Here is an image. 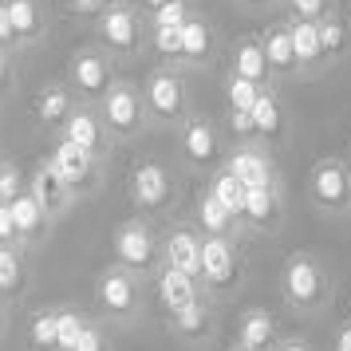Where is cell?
Wrapping results in <instances>:
<instances>
[{
	"mask_svg": "<svg viewBox=\"0 0 351 351\" xmlns=\"http://www.w3.org/2000/svg\"><path fill=\"white\" fill-rule=\"evenodd\" d=\"M186 0H170V4H162L158 12H154V24L158 28H182L186 24Z\"/></svg>",
	"mask_w": 351,
	"mask_h": 351,
	"instance_id": "36",
	"label": "cell"
},
{
	"mask_svg": "<svg viewBox=\"0 0 351 351\" xmlns=\"http://www.w3.org/2000/svg\"><path fill=\"white\" fill-rule=\"evenodd\" d=\"M288 4H292L296 20H312V24H316V20L324 16V4H328V0H288Z\"/></svg>",
	"mask_w": 351,
	"mask_h": 351,
	"instance_id": "39",
	"label": "cell"
},
{
	"mask_svg": "<svg viewBox=\"0 0 351 351\" xmlns=\"http://www.w3.org/2000/svg\"><path fill=\"white\" fill-rule=\"evenodd\" d=\"M4 83H8V60H4V51H0V91H4Z\"/></svg>",
	"mask_w": 351,
	"mask_h": 351,
	"instance_id": "46",
	"label": "cell"
},
{
	"mask_svg": "<svg viewBox=\"0 0 351 351\" xmlns=\"http://www.w3.org/2000/svg\"><path fill=\"white\" fill-rule=\"evenodd\" d=\"M8 12H12V28L16 36H36L40 32V8H36V0H8Z\"/></svg>",
	"mask_w": 351,
	"mask_h": 351,
	"instance_id": "33",
	"label": "cell"
},
{
	"mask_svg": "<svg viewBox=\"0 0 351 351\" xmlns=\"http://www.w3.org/2000/svg\"><path fill=\"white\" fill-rule=\"evenodd\" d=\"M32 197L40 202V209H44L48 217H60V213L71 206V186L56 174L51 162H44V166L36 170V178H32Z\"/></svg>",
	"mask_w": 351,
	"mask_h": 351,
	"instance_id": "9",
	"label": "cell"
},
{
	"mask_svg": "<svg viewBox=\"0 0 351 351\" xmlns=\"http://www.w3.org/2000/svg\"><path fill=\"white\" fill-rule=\"evenodd\" d=\"M80 12H95V8H103V0H71Z\"/></svg>",
	"mask_w": 351,
	"mask_h": 351,
	"instance_id": "45",
	"label": "cell"
},
{
	"mask_svg": "<svg viewBox=\"0 0 351 351\" xmlns=\"http://www.w3.org/2000/svg\"><path fill=\"white\" fill-rule=\"evenodd\" d=\"M71 80H75V87L83 95H107L111 91V67L95 51H80L71 60Z\"/></svg>",
	"mask_w": 351,
	"mask_h": 351,
	"instance_id": "13",
	"label": "cell"
},
{
	"mask_svg": "<svg viewBox=\"0 0 351 351\" xmlns=\"http://www.w3.org/2000/svg\"><path fill=\"white\" fill-rule=\"evenodd\" d=\"M229 127H233V134H256L253 114H245V111H229Z\"/></svg>",
	"mask_w": 351,
	"mask_h": 351,
	"instance_id": "42",
	"label": "cell"
},
{
	"mask_svg": "<svg viewBox=\"0 0 351 351\" xmlns=\"http://www.w3.org/2000/svg\"><path fill=\"white\" fill-rule=\"evenodd\" d=\"M51 166H56V174L64 178L71 190H80V186H87V178L95 174V154H91V150H83V146H75V143H64V138H60L56 154H51Z\"/></svg>",
	"mask_w": 351,
	"mask_h": 351,
	"instance_id": "10",
	"label": "cell"
},
{
	"mask_svg": "<svg viewBox=\"0 0 351 351\" xmlns=\"http://www.w3.org/2000/svg\"><path fill=\"white\" fill-rule=\"evenodd\" d=\"M197 221H202V229H206L209 237H225V233L233 229V213H229L213 193H206L202 206H197Z\"/></svg>",
	"mask_w": 351,
	"mask_h": 351,
	"instance_id": "25",
	"label": "cell"
},
{
	"mask_svg": "<svg viewBox=\"0 0 351 351\" xmlns=\"http://www.w3.org/2000/svg\"><path fill=\"white\" fill-rule=\"evenodd\" d=\"M99 32H103V40H107L114 51H130L138 44V20H134L130 8H107Z\"/></svg>",
	"mask_w": 351,
	"mask_h": 351,
	"instance_id": "15",
	"label": "cell"
},
{
	"mask_svg": "<svg viewBox=\"0 0 351 351\" xmlns=\"http://www.w3.org/2000/svg\"><path fill=\"white\" fill-rule=\"evenodd\" d=\"M233 75H241V80H249L261 87L265 75H269V56H265V48L253 44V40H245L237 48V56H233Z\"/></svg>",
	"mask_w": 351,
	"mask_h": 351,
	"instance_id": "20",
	"label": "cell"
},
{
	"mask_svg": "<svg viewBox=\"0 0 351 351\" xmlns=\"http://www.w3.org/2000/svg\"><path fill=\"white\" fill-rule=\"evenodd\" d=\"M12 221H16V233L24 241H32V237H40V233H44V221H48V213H44V209H40V202H36L32 197V190L28 193H20L16 202H12Z\"/></svg>",
	"mask_w": 351,
	"mask_h": 351,
	"instance_id": "18",
	"label": "cell"
},
{
	"mask_svg": "<svg viewBox=\"0 0 351 351\" xmlns=\"http://www.w3.org/2000/svg\"><path fill=\"white\" fill-rule=\"evenodd\" d=\"M162 256H166V269L186 272V276H193V280L202 276V241L193 237L190 229H178V233H170V241H166Z\"/></svg>",
	"mask_w": 351,
	"mask_h": 351,
	"instance_id": "12",
	"label": "cell"
},
{
	"mask_svg": "<svg viewBox=\"0 0 351 351\" xmlns=\"http://www.w3.org/2000/svg\"><path fill=\"white\" fill-rule=\"evenodd\" d=\"M0 316H4V308H0Z\"/></svg>",
	"mask_w": 351,
	"mask_h": 351,
	"instance_id": "49",
	"label": "cell"
},
{
	"mask_svg": "<svg viewBox=\"0 0 351 351\" xmlns=\"http://www.w3.org/2000/svg\"><path fill=\"white\" fill-rule=\"evenodd\" d=\"M146 103L158 119H178L186 111V91H182V80L170 75V71H154L150 83H146Z\"/></svg>",
	"mask_w": 351,
	"mask_h": 351,
	"instance_id": "7",
	"label": "cell"
},
{
	"mask_svg": "<svg viewBox=\"0 0 351 351\" xmlns=\"http://www.w3.org/2000/svg\"><path fill=\"white\" fill-rule=\"evenodd\" d=\"M285 296L296 308H316V304H324V296H328V276H324V269H319L312 256L296 253L285 265Z\"/></svg>",
	"mask_w": 351,
	"mask_h": 351,
	"instance_id": "1",
	"label": "cell"
},
{
	"mask_svg": "<svg viewBox=\"0 0 351 351\" xmlns=\"http://www.w3.org/2000/svg\"><path fill=\"white\" fill-rule=\"evenodd\" d=\"M20 233H16V221H12V209L0 206V245H12Z\"/></svg>",
	"mask_w": 351,
	"mask_h": 351,
	"instance_id": "40",
	"label": "cell"
},
{
	"mask_svg": "<svg viewBox=\"0 0 351 351\" xmlns=\"http://www.w3.org/2000/svg\"><path fill=\"white\" fill-rule=\"evenodd\" d=\"M335 351H351V324L339 328V335H335Z\"/></svg>",
	"mask_w": 351,
	"mask_h": 351,
	"instance_id": "44",
	"label": "cell"
},
{
	"mask_svg": "<svg viewBox=\"0 0 351 351\" xmlns=\"http://www.w3.org/2000/svg\"><path fill=\"white\" fill-rule=\"evenodd\" d=\"M186 28V24H182ZM182 28H154V48L162 51V56H182Z\"/></svg>",
	"mask_w": 351,
	"mask_h": 351,
	"instance_id": "37",
	"label": "cell"
},
{
	"mask_svg": "<svg viewBox=\"0 0 351 351\" xmlns=\"http://www.w3.org/2000/svg\"><path fill=\"white\" fill-rule=\"evenodd\" d=\"M158 296H162V304H166L170 316H178V312H186V308H193V304L202 300V296H197V280L186 276V272H178V269L158 272Z\"/></svg>",
	"mask_w": 351,
	"mask_h": 351,
	"instance_id": "11",
	"label": "cell"
},
{
	"mask_svg": "<svg viewBox=\"0 0 351 351\" xmlns=\"http://www.w3.org/2000/svg\"><path fill=\"white\" fill-rule=\"evenodd\" d=\"M103 123L114 134H134L143 127V99L134 87H111L103 95Z\"/></svg>",
	"mask_w": 351,
	"mask_h": 351,
	"instance_id": "5",
	"label": "cell"
},
{
	"mask_svg": "<svg viewBox=\"0 0 351 351\" xmlns=\"http://www.w3.org/2000/svg\"><path fill=\"white\" fill-rule=\"evenodd\" d=\"M280 351H308V348H304L300 339H292V343H280Z\"/></svg>",
	"mask_w": 351,
	"mask_h": 351,
	"instance_id": "47",
	"label": "cell"
},
{
	"mask_svg": "<svg viewBox=\"0 0 351 351\" xmlns=\"http://www.w3.org/2000/svg\"><path fill=\"white\" fill-rule=\"evenodd\" d=\"M130 190H134V197H138V206L162 209L166 202H170L174 186H170V174L162 170L158 162H143V166L134 170V178H130Z\"/></svg>",
	"mask_w": 351,
	"mask_h": 351,
	"instance_id": "8",
	"label": "cell"
},
{
	"mask_svg": "<svg viewBox=\"0 0 351 351\" xmlns=\"http://www.w3.org/2000/svg\"><path fill=\"white\" fill-rule=\"evenodd\" d=\"M36 114H40L44 123H60V119L67 123L71 111H67V91L64 87H44L40 99H36Z\"/></svg>",
	"mask_w": 351,
	"mask_h": 351,
	"instance_id": "30",
	"label": "cell"
},
{
	"mask_svg": "<svg viewBox=\"0 0 351 351\" xmlns=\"http://www.w3.org/2000/svg\"><path fill=\"white\" fill-rule=\"evenodd\" d=\"M225 170L233 178H241L249 190H272V162L261 150H237Z\"/></svg>",
	"mask_w": 351,
	"mask_h": 351,
	"instance_id": "14",
	"label": "cell"
},
{
	"mask_svg": "<svg viewBox=\"0 0 351 351\" xmlns=\"http://www.w3.org/2000/svg\"><path fill=\"white\" fill-rule=\"evenodd\" d=\"M75 351H107L103 348V335H99V328H83V335H80V343H75Z\"/></svg>",
	"mask_w": 351,
	"mask_h": 351,
	"instance_id": "41",
	"label": "cell"
},
{
	"mask_svg": "<svg viewBox=\"0 0 351 351\" xmlns=\"http://www.w3.org/2000/svg\"><path fill=\"white\" fill-rule=\"evenodd\" d=\"M312 197L324 209H343L351 206V174L343 170V162L324 158L312 170Z\"/></svg>",
	"mask_w": 351,
	"mask_h": 351,
	"instance_id": "3",
	"label": "cell"
},
{
	"mask_svg": "<svg viewBox=\"0 0 351 351\" xmlns=\"http://www.w3.org/2000/svg\"><path fill=\"white\" fill-rule=\"evenodd\" d=\"M114 253H119V265L127 272H143L154 265V237L143 221H127L119 233H114Z\"/></svg>",
	"mask_w": 351,
	"mask_h": 351,
	"instance_id": "4",
	"label": "cell"
},
{
	"mask_svg": "<svg viewBox=\"0 0 351 351\" xmlns=\"http://www.w3.org/2000/svg\"><path fill=\"white\" fill-rule=\"evenodd\" d=\"M225 95H229V111H245V114H253V107H256V99L265 95L256 83H249V80H241V75H233L229 80V87H225Z\"/></svg>",
	"mask_w": 351,
	"mask_h": 351,
	"instance_id": "31",
	"label": "cell"
},
{
	"mask_svg": "<svg viewBox=\"0 0 351 351\" xmlns=\"http://www.w3.org/2000/svg\"><path fill=\"white\" fill-rule=\"evenodd\" d=\"M99 308L111 312V316H130L134 304H138V285L127 269H111L99 276Z\"/></svg>",
	"mask_w": 351,
	"mask_h": 351,
	"instance_id": "6",
	"label": "cell"
},
{
	"mask_svg": "<svg viewBox=\"0 0 351 351\" xmlns=\"http://www.w3.org/2000/svg\"><path fill=\"white\" fill-rule=\"evenodd\" d=\"M16 40V28H12V12H8V0H0V44Z\"/></svg>",
	"mask_w": 351,
	"mask_h": 351,
	"instance_id": "43",
	"label": "cell"
},
{
	"mask_svg": "<svg viewBox=\"0 0 351 351\" xmlns=\"http://www.w3.org/2000/svg\"><path fill=\"white\" fill-rule=\"evenodd\" d=\"M292 28V48H296V64H316L324 60V40H319V24L312 20H296Z\"/></svg>",
	"mask_w": 351,
	"mask_h": 351,
	"instance_id": "22",
	"label": "cell"
},
{
	"mask_svg": "<svg viewBox=\"0 0 351 351\" xmlns=\"http://www.w3.org/2000/svg\"><path fill=\"white\" fill-rule=\"evenodd\" d=\"M319 40H324V56L343 48V24L339 20H319Z\"/></svg>",
	"mask_w": 351,
	"mask_h": 351,
	"instance_id": "38",
	"label": "cell"
},
{
	"mask_svg": "<svg viewBox=\"0 0 351 351\" xmlns=\"http://www.w3.org/2000/svg\"><path fill=\"white\" fill-rule=\"evenodd\" d=\"M24 285V256L16 245H0V296H12Z\"/></svg>",
	"mask_w": 351,
	"mask_h": 351,
	"instance_id": "26",
	"label": "cell"
},
{
	"mask_svg": "<svg viewBox=\"0 0 351 351\" xmlns=\"http://www.w3.org/2000/svg\"><path fill=\"white\" fill-rule=\"evenodd\" d=\"M202 280H206L213 292L229 288L241 280V261H237V249L229 237H206L202 241Z\"/></svg>",
	"mask_w": 351,
	"mask_h": 351,
	"instance_id": "2",
	"label": "cell"
},
{
	"mask_svg": "<svg viewBox=\"0 0 351 351\" xmlns=\"http://www.w3.org/2000/svg\"><path fill=\"white\" fill-rule=\"evenodd\" d=\"M237 343L245 351H269L272 343H276V319H272L265 308L249 312V316L241 319V328H237Z\"/></svg>",
	"mask_w": 351,
	"mask_h": 351,
	"instance_id": "16",
	"label": "cell"
},
{
	"mask_svg": "<svg viewBox=\"0 0 351 351\" xmlns=\"http://www.w3.org/2000/svg\"><path fill=\"white\" fill-rule=\"evenodd\" d=\"M174 332L182 335V339H190V343H202V339H209V332H213V316H209V308L197 300L193 308L178 312V316H174Z\"/></svg>",
	"mask_w": 351,
	"mask_h": 351,
	"instance_id": "21",
	"label": "cell"
},
{
	"mask_svg": "<svg viewBox=\"0 0 351 351\" xmlns=\"http://www.w3.org/2000/svg\"><path fill=\"white\" fill-rule=\"evenodd\" d=\"M253 123H256V134H265V138H272V134H280V103L265 91V95L256 99L253 107Z\"/></svg>",
	"mask_w": 351,
	"mask_h": 351,
	"instance_id": "32",
	"label": "cell"
},
{
	"mask_svg": "<svg viewBox=\"0 0 351 351\" xmlns=\"http://www.w3.org/2000/svg\"><path fill=\"white\" fill-rule=\"evenodd\" d=\"M276 213H280L276 186H272V190H249V202H245V217H249V225L269 229V225L276 221Z\"/></svg>",
	"mask_w": 351,
	"mask_h": 351,
	"instance_id": "24",
	"label": "cell"
},
{
	"mask_svg": "<svg viewBox=\"0 0 351 351\" xmlns=\"http://www.w3.org/2000/svg\"><path fill=\"white\" fill-rule=\"evenodd\" d=\"M83 328L87 324L80 319V312H60V351H75Z\"/></svg>",
	"mask_w": 351,
	"mask_h": 351,
	"instance_id": "34",
	"label": "cell"
},
{
	"mask_svg": "<svg viewBox=\"0 0 351 351\" xmlns=\"http://www.w3.org/2000/svg\"><path fill=\"white\" fill-rule=\"evenodd\" d=\"M237 351H245V348H237Z\"/></svg>",
	"mask_w": 351,
	"mask_h": 351,
	"instance_id": "50",
	"label": "cell"
},
{
	"mask_svg": "<svg viewBox=\"0 0 351 351\" xmlns=\"http://www.w3.org/2000/svg\"><path fill=\"white\" fill-rule=\"evenodd\" d=\"M64 143H75L83 150H91L95 154L99 143H103V127H99V119L91 111H71L64 123Z\"/></svg>",
	"mask_w": 351,
	"mask_h": 351,
	"instance_id": "17",
	"label": "cell"
},
{
	"mask_svg": "<svg viewBox=\"0 0 351 351\" xmlns=\"http://www.w3.org/2000/svg\"><path fill=\"white\" fill-rule=\"evenodd\" d=\"M265 56H269V67L276 71H292L296 67V48H292V28H276L265 40Z\"/></svg>",
	"mask_w": 351,
	"mask_h": 351,
	"instance_id": "28",
	"label": "cell"
},
{
	"mask_svg": "<svg viewBox=\"0 0 351 351\" xmlns=\"http://www.w3.org/2000/svg\"><path fill=\"white\" fill-rule=\"evenodd\" d=\"M213 197H217V202H221L225 209H229V213H233V217H245V202H249V186H245V182H241V178H233L229 174V170H225V174H217L213 178Z\"/></svg>",
	"mask_w": 351,
	"mask_h": 351,
	"instance_id": "23",
	"label": "cell"
},
{
	"mask_svg": "<svg viewBox=\"0 0 351 351\" xmlns=\"http://www.w3.org/2000/svg\"><path fill=\"white\" fill-rule=\"evenodd\" d=\"M20 193H28L20 186V170L16 166H0V206H12Z\"/></svg>",
	"mask_w": 351,
	"mask_h": 351,
	"instance_id": "35",
	"label": "cell"
},
{
	"mask_svg": "<svg viewBox=\"0 0 351 351\" xmlns=\"http://www.w3.org/2000/svg\"><path fill=\"white\" fill-rule=\"evenodd\" d=\"M182 146H186V154H190L193 162H209V158H217V130L209 127L206 119H193V123H186Z\"/></svg>",
	"mask_w": 351,
	"mask_h": 351,
	"instance_id": "19",
	"label": "cell"
},
{
	"mask_svg": "<svg viewBox=\"0 0 351 351\" xmlns=\"http://www.w3.org/2000/svg\"><path fill=\"white\" fill-rule=\"evenodd\" d=\"M32 343H36V351H60V312H51V308L36 312Z\"/></svg>",
	"mask_w": 351,
	"mask_h": 351,
	"instance_id": "29",
	"label": "cell"
},
{
	"mask_svg": "<svg viewBox=\"0 0 351 351\" xmlns=\"http://www.w3.org/2000/svg\"><path fill=\"white\" fill-rule=\"evenodd\" d=\"M143 4H146V8H154V12H158L162 4H170V0H143Z\"/></svg>",
	"mask_w": 351,
	"mask_h": 351,
	"instance_id": "48",
	"label": "cell"
},
{
	"mask_svg": "<svg viewBox=\"0 0 351 351\" xmlns=\"http://www.w3.org/2000/svg\"><path fill=\"white\" fill-rule=\"evenodd\" d=\"M182 56L186 60H193V64H202L209 56V48H213V36H209V28H206V20H197V16H190L186 20V28H182Z\"/></svg>",
	"mask_w": 351,
	"mask_h": 351,
	"instance_id": "27",
	"label": "cell"
}]
</instances>
